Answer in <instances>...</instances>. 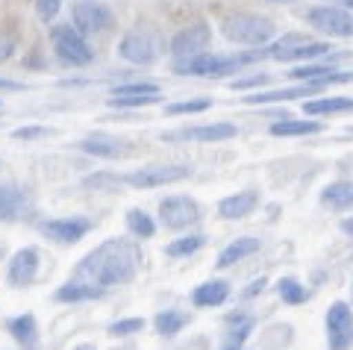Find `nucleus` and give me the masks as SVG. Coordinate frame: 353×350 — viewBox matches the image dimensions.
I'll return each mask as SVG.
<instances>
[{
	"mask_svg": "<svg viewBox=\"0 0 353 350\" xmlns=\"http://www.w3.org/2000/svg\"><path fill=\"white\" fill-rule=\"evenodd\" d=\"M139 268H141V250L136 242H130V238H106L103 245L88 250L77 262L71 280L92 282V286H101L109 291L115 286H124V282L136 280Z\"/></svg>",
	"mask_w": 353,
	"mask_h": 350,
	"instance_id": "1",
	"label": "nucleus"
},
{
	"mask_svg": "<svg viewBox=\"0 0 353 350\" xmlns=\"http://www.w3.org/2000/svg\"><path fill=\"white\" fill-rule=\"evenodd\" d=\"M221 32H224L230 41H236V45L259 48V45H265V41H271V36H274V21L262 18V15L239 12V15H227L224 18Z\"/></svg>",
	"mask_w": 353,
	"mask_h": 350,
	"instance_id": "2",
	"label": "nucleus"
},
{
	"mask_svg": "<svg viewBox=\"0 0 353 350\" xmlns=\"http://www.w3.org/2000/svg\"><path fill=\"white\" fill-rule=\"evenodd\" d=\"M256 59V53L250 56H212V53H194V56H183L174 62V71L183 76H224L239 71L241 65Z\"/></svg>",
	"mask_w": 353,
	"mask_h": 350,
	"instance_id": "3",
	"label": "nucleus"
},
{
	"mask_svg": "<svg viewBox=\"0 0 353 350\" xmlns=\"http://www.w3.org/2000/svg\"><path fill=\"white\" fill-rule=\"evenodd\" d=\"M118 53L132 65H150L165 53V39L157 30H132L121 39Z\"/></svg>",
	"mask_w": 353,
	"mask_h": 350,
	"instance_id": "4",
	"label": "nucleus"
},
{
	"mask_svg": "<svg viewBox=\"0 0 353 350\" xmlns=\"http://www.w3.org/2000/svg\"><path fill=\"white\" fill-rule=\"evenodd\" d=\"M50 39H53V50L57 56L68 65H88L94 59V50L88 48V41L83 39V32L71 27V24H59L50 30Z\"/></svg>",
	"mask_w": 353,
	"mask_h": 350,
	"instance_id": "5",
	"label": "nucleus"
},
{
	"mask_svg": "<svg viewBox=\"0 0 353 350\" xmlns=\"http://www.w3.org/2000/svg\"><path fill=\"white\" fill-rule=\"evenodd\" d=\"M327 53H330V45H324V41H312L306 36H294V32H289V36H283L277 45L268 50V56L280 59V62H303V59L327 56Z\"/></svg>",
	"mask_w": 353,
	"mask_h": 350,
	"instance_id": "6",
	"label": "nucleus"
},
{
	"mask_svg": "<svg viewBox=\"0 0 353 350\" xmlns=\"http://www.w3.org/2000/svg\"><path fill=\"white\" fill-rule=\"evenodd\" d=\"M327 344L330 350L353 347V309L345 300H336L327 309Z\"/></svg>",
	"mask_w": 353,
	"mask_h": 350,
	"instance_id": "7",
	"label": "nucleus"
},
{
	"mask_svg": "<svg viewBox=\"0 0 353 350\" xmlns=\"http://www.w3.org/2000/svg\"><path fill=\"white\" fill-rule=\"evenodd\" d=\"M306 18L324 36H333V39L353 36V15H347L341 6H315V9H309Z\"/></svg>",
	"mask_w": 353,
	"mask_h": 350,
	"instance_id": "8",
	"label": "nucleus"
},
{
	"mask_svg": "<svg viewBox=\"0 0 353 350\" xmlns=\"http://www.w3.org/2000/svg\"><path fill=\"white\" fill-rule=\"evenodd\" d=\"M185 177H192L189 165H148L139 168L124 177V183H130L132 189H157V185H168V183H180Z\"/></svg>",
	"mask_w": 353,
	"mask_h": 350,
	"instance_id": "9",
	"label": "nucleus"
},
{
	"mask_svg": "<svg viewBox=\"0 0 353 350\" xmlns=\"http://www.w3.org/2000/svg\"><path fill=\"white\" fill-rule=\"evenodd\" d=\"M74 27L80 32H103L115 24L112 9L101 0H77L74 3Z\"/></svg>",
	"mask_w": 353,
	"mask_h": 350,
	"instance_id": "10",
	"label": "nucleus"
},
{
	"mask_svg": "<svg viewBox=\"0 0 353 350\" xmlns=\"http://www.w3.org/2000/svg\"><path fill=\"white\" fill-rule=\"evenodd\" d=\"M159 221L165 229H185L201 221V206L192 198H165L159 203Z\"/></svg>",
	"mask_w": 353,
	"mask_h": 350,
	"instance_id": "11",
	"label": "nucleus"
},
{
	"mask_svg": "<svg viewBox=\"0 0 353 350\" xmlns=\"http://www.w3.org/2000/svg\"><path fill=\"white\" fill-rule=\"evenodd\" d=\"M41 236H48L50 242H59V245H77L80 238L88 236L92 229V221L80 215H71V218H50V221H41L39 224Z\"/></svg>",
	"mask_w": 353,
	"mask_h": 350,
	"instance_id": "12",
	"label": "nucleus"
},
{
	"mask_svg": "<svg viewBox=\"0 0 353 350\" xmlns=\"http://www.w3.org/2000/svg\"><path fill=\"white\" fill-rule=\"evenodd\" d=\"M39 268H41V256L36 247H21L12 254V259H9V268H6V280L9 286L15 289H27L36 282L39 277Z\"/></svg>",
	"mask_w": 353,
	"mask_h": 350,
	"instance_id": "13",
	"label": "nucleus"
},
{
	"mask_svg": "<svg viewBox=\"0 0 353 350\" xmlns=\"http://www.w3.org/2000/svg\"><path fill=\"white\" fill-rule=\"evenodd\" d=\"M162 97L159 85L153 83H127V85H115L112 97H109V106L115 109H136V106H150Z\"/></svg>",
	"mask_w": 353,
	"mask_h": 350,
	"instance_id": "14",
	"label": "nucleus"
},
{
	"mask_svg": "<svg viewBox=\"0 0 353 350\" xmlns=\"http://www.w3.org/2000/svg\"><path fill=\"white\" fill-rule=\"evenodd\" d=\"M209 39H212V30H209L203 21H194V24L183 27V30L174 36V41H171V53H174L176 59L194 56V53H201V50L209 45Z\"/></svg>",
	"mask_w": 353,
	"mask_h": 350,
	"instance_id": "15",
	"label": "nucleus"
},
{
	"mask_svg": "<svg viewBox=\"0 0 353 350\" xmlns=\"http://www.w3.org/2000/svg\"><path fill=\"white\" fill-rule=\"evenodd\" d=\"M236 136V124H206V127H185L165 133L162 141H224Z\"/></svg>",
	"mask_w": 353,
	"mask_h": 350,
	"instance_id": "16",
	"label": "nucleus"
},
{
	"mask_svg": "<svg viewBox=\"0 0 353 350\" xmlns=\"http://www.w3.org/2000/svg\"><path fill=\"white\" fill-rule=\"evenodd\" d=\"M32 203L30 194L18 185H0V221H21L30 218Z\"/></svg>",
	"mask_w": 353,
	"mask_h": 350,
	"instance_id": "17",
	"label": "nucleus"
},
{
	"mask_svg": "<svg viewBox=\"0 0 353 350\" xmlns=\"http://www.w3.org/2000/svg\"><path fill=\"white\" fill-rule=\"evenodd\" d=\"M6 333L15 338V344L21 350H41V336H39V324H36V315H15V318L6 321Z\"/></svg>",
	"mask_w": 353,
	"mask_h": 350,
	"instance_id": "18",
	"label": "nucleus"
},
{
	"mask_svg": "<svg viewBox=\"0 0 353 350\" xmlns=\"http://www.w3.org/2000/svg\"><path fill=\"white\" fill-rule=\"evenodd\" d=\"M127 141H121L118 136H109V133H92L77 141V147H80L83 153H88V156H101V159H118L127 153Z\"/></svg>",
	"mask_w": 353,
	"mask_h": 350,
	"instance_id": "19",
	"label": "nucleus"
},
{
	"mask_svg": "<svg viewBox=\"0 0 353 350\" xmlns=\"http://www.w3.org/2000/svg\"><path fill=\"white\" fill-rule=\"evenodd\" d=\"M256 206H259V192L245 189V192H236V194H230V198L221 200L218 203V215L224 218V221H239V218L250 215Z\"/></svg>",
	"mask_w": 353,
	"mask_h": 350,
	"instance_id": "20",
	"label": "nucleus"
},
{
	"mask_svg": "<svg viewBox=\"0 0 353 350\" xmlns=\"http://www.w3.org/2000/svg\"><path fill=\"white\" fill-rule=\"evenodd\" d=\"M292 80L297 83H321V85H330V83H350L353 80V71H333L327 65H303V68H294Z\"/></svg>",
	"mask_w": 353,
	"mask_h": 350,
	"instance_id": "21",
	"label": "nucleus"
},
{
	"mask_svg": "<svg viewBox=\"0 0 353 350\" xmlns=\"http://www.w3.org/2000/svg\"><path fill=\"white\" fill-rule=\"evenodd\" d=\"M103 294H106V289H101V286H92V282H83V280H68L65 286L53 291V300L57 303H83V300H101Z\"/></svg>",
	"mask_w": 353,
	"mask_h": 350,
	"instance_id": "22",
	"label": "nucleus"
},
{
	"mask_svg": "<svg viewBox=\"0 0 353 350\" xmlns=\"http://www.w3.org/2000/svg\"><path fill=\"white\" fill-rule=\"evenodd\" d=\"M227 298H230V282H224V280L201 282V286L192 291V303L197 309H215V306L227 303Z\"/></svg>",
	"mask_w": 353,
	"mask_h": 350,
	"instance_id": "23",
	"label": "nucleus"
},
{
	"mask_svg": "<svg viewBox=\"0 0 353 350\" xmlns=\"http://www.w3.org/2000/svg\"><path fill=\"white\" fill-rule=\"evenodd\" d=\"M324 85L321 83H301L294 89H280V92H256L245 97V103H283V101H292V97H309L315 92H321Z\"/></svg>",
	"mask_w": 353,
	"mask_h": 350,
	"instance_id": "24",
	"label": "nucleus"
},
{
	"mask_svg": "<svg viewBox=\"0 0 353 350\" xmlns=\"http://www.w3.org/2000/svg\"><path fill=\"white\" fill-rule=\"evenodd\" d=\"M256 250H259V238H253V236H241V238H236V242H230L224 250H221L215 265H218V268H230V265H236V262L253 256Z\"/></svg>",
	"mask_w": 353,
	"mask_h": 350,
	"instance_id": "25",
	"label": "nucleus"
},
{
	"mask_svg": "<svg viewBox=\"0 0 353 350\" xmlns=\"http://www.w3.org/2000/svg\"><path fill=\"white\" fill-rule=\"evenodd\" d=\"M321 203L327 206V209H336V212L353 209V180H336V183H330L327 189L321 192Z\"/></svg>",
	"mask_w": 353,
	"mask_h": 350,
	"instance_id": "26",
	"label": "nucleus"
},
{
	"mask_svg": "<svg viewBox=\"0 0 353 350\" xmlns=\"http://www.w3.org/2000/svg\"><path fill=\"white\" fill-rule=\"evenodd\" d=\"M321 121H294V118H283V121L271 124V136H312L321 133Z\"/></svg>",
	"mask_w": 353,
	"mask_h": 350,
	"instance_id": "27",
	"label": "nucleus"
},
{
	"mask_svg": "<svg viewBox=\"0 0 353 350\" xmlns=\"http://www.w3.org/2000/svg\"><path fill=\"white\" fill-rule=\"evenodd\" d=\"M185 324H189V315L180 312V309H162L157 318H153V327H157V333L165 336V338H174Z\"/></svg>",
	"mask_w": 353,
	"mask_h": 350,
	"instance_id": "28",
	"label": "nucleus"
},
{
	"mask_svg": "<svg viewBox=\"0 0 353 350\" xmlns=\"http://www.w3.org/2000/svg\"><path fill=\"white\" fill-rule=\"evenodd\" d=\"M353 112V97H321V101H306V115H336Z\"/></svg>",
	"mask_w": 353,
	"mask_h": 350,
	"instance_id": "29",
	"label": "nucleus"
},
{
	"mask_svg": "<svg viewBox=\"0 0 353 350\" xmlns=\"http://www.w3.org/2000/svg\"><path fill=\"white\" fill-rule=\"evenodd\" d=\"M277 294H280V300L289 303V306H301V303L309 300L306 286H301L294 277H280L277 280Z\"/></svg>",
	"mask_w": 353,
	"mask_h": 350,
	"instance_id": "30",
	"label": "nucleus"
},
{
	"mask_svg": "<svg viewBox=\"0 0 353 350\" xmlns=\"http://www.w3.org/2000/svg\"><path fill=\"white\" fill-rule=\"evenodd\" d=\"M206 245V236L203 233H192V236H183V238H174V242L165 247V254L174 256V259H180V256H192L197 254Z\"/></svg>",
	"mask_w": 353,
	"mask_h": 350,
	"instance_id": "31",
	"label": "nucleus"
},
{
	"mask_svg": "<svg viewBox=\"0 0 353 350\" xmlns=\"http://www.w3.org/2000/svg\"><path fill=\"white\" fill-rule=\"evenodd\" d=\"M127 229H130V236H136V238H153L157 224H153V218L145 209H130L127 212Z\"/></svg>",
	"mask_w": 353,
	"mask_h": 350,
	"instance_id": "32",
	"label": "nucleus"
},
{
	"mask_svg": "<svg viewBox=\"0 0 353 350\" xmlns=\"http://www.w3.org/2000/svg\"><path fill=\"white\" fill-rule=\"evenodd\" d=\"M250 333H253V321H250V318L241 321V324H236V330H230L227 344L221 347V350H241V347H245V342L250 338Z\"/></svg>",
	"mask_w": 353,
	"mask_h": 350,
	"instance_id": "33",
	"label": "nucleus"
},
{
	"mask_svg": "<svg viewBox=\"0 0 353 350\" xmlns=\"http://www.w3.org/2000/svg\"><path fill=\"white\" fill-rule=\"evenodd\" d=\"M212 106L209 97H197V101H183V103H171L165 112L168 115H194V112H206V109Z\"/></svg>",
	"mask_w": 353,
	"mask_h": 350,
	"instance_id": "34",
	"label": "nucleus"
},
{
	"mask_svg": "<svg viewBox=\"0 0 353 350\" xmlns=\"http://www.w3.org/2000/svg\"><path fill=\"white\" fill-rule=\"evenodd\" d=\"M121 183H124V177H115V174H94V177L83 180L85 189H94V192H112Z\"/></svg>",
	"mask_w": 353,
	"mask_h": 350,
	"instance_id": "35",
	"label": "nucleus"
},
{
	"mask_svg": "<svg viewBox=\"0 0 353 350\" xmlns=\"http://www.w3.org/2000/svg\"><path fill=\"white\" fill-rule=\"evenodd\" d=\"M145 330V318H121V321H112L109 324V336H136Z\"/></svg>",
	"mask_w": 353,
	"mask_h": 350,
	"instance_id": "36",
	"label": "nucleus"
},
{
	"mask_svg": "<svg viewBox=\"0 0 353 350\" xmlns=\"http://www.w3.org/2000/svg\"><path fill=\"white\" fill-rule=\"evenodd\" d=\"M36 9H39L41 21H53V18H57V12L62 9V0H36Z\"/></svg>",
	"mask_w": 353,
	"mask_h": 350,
	"instance_id": "37",
	"label": "nucleus"
},
{
	"mask_svg": "<svg viewBox=\"0 0 353 350\" xmlns=\"http://www.w3.org/2000/svg\"><path fill=\"white\" fill-rule=\"evenodd\" d=\"M44 136H50L48 127H21V130H15V133H12V138H24V141L44 138Z\"/></svg>",
	"mask_w": 353,
	"mask_h": 350,
	"instance_id": "38",
	"label": "nucleus"
},
{
	"mask_svg": "<svg viewBox=\"0 0 353 350\" xmlns=\"http://www.w3.org/2000/svg\"><path fill=\"white\" fill-rule=\"evenodd\" d=\"M265 83H268V74H253L248 80H236L233 89H250V85H265Z\"/></svg>",
	"mask_w": 353,
	"mask_h": 350,
	"instance_id": "39",
	"label": "nucleus"
},
{
	"mask_svg": "<svg viewBox=\"0 0 353 350\" xmlns=\"http://www.w3.org/2000/svg\"><path fill=\"white\" fill-rule=\"evenodd\" d=\"M12 50H15V39L12 36H0V62H6L9 56H12Z\"/></svg>",
	"mask_w": 353,
	"mask_h": 350,
	"instance_id": "40",
	"label": "nucleus"
},
{
	"mask_svg": "<svg viewBox=\"0 0 353 350\" xmlns=\"http://www.w3.org/2000/svg\"><path fill=\"white\" fill-rule=\"evenodd\" d=\"M262 289H265V277H259V280H253L250 286L241 291V298H256V294H262Z\"/></svg>",
	"mask_w": 353,
	"mask_h": 350,
	"instance_id": "41",
	"label": "nucleus"
},
{
	"mask_svg": "<svg viewBox=\"0 0 353 350\" xmlns=\"http://www.w3.org/2000/svg\"><path fill=\"white\" fill-rule=\"evenodd\" d=\"M341 233L353 236V218H345V221H341Z\"/></svg>",
	"mask_w": 353,
	"mask_h": 350,
	"instance_id": "42",
	"label": "nucleus"
},
{
	"mask_svg": "<svg viewBox=\"0 0 353 350\" xmlns=\"http://www.w3.org/2000/svg\"><path fill=\"white\" fill-rule=\"evenodd\" d=\"M0 89H12V92H18L21 85H18V83H9V80H0Z\"/></svg>",
	"mask_w": 353,
	"mask_h": 350,
	"instance_id": "43",
	"label": "nucleus"
},
{
	"mask_svg": "<svg viewBox=\"0 0 353 350\" xmlns=\"http://www.w3.org/2000/svg\"><path fill=\"white\" fill-rule=\"evenodd\" d=\"M74 350H97V347H94V344H77Z\"/></svg>",
	"mask_w": 353,
	"mask_h": 350,
	"instance_id": "44",
	"label": "nucleus"
},
{
	"mask_svg": "<svg viewBox=\"0 0 353 350\" xmlns=\"http://www.w3.org/2000/svg\"><path fill=\"white\" fill-rule=\"evenodd\" d=\"M268 3H294V0H268Z\"/></svg>",
	"mask_w": 353,
	"mask_h": 350,
	"instance_id": "45",
	"label": "nucleus"
},
{
	"mask_svg": "<svg viewBox=\"0 0 353 350\" xmlns=\"http://www.w3.org/2000/svg\"><path fill=\"white\" fill-rule=\"evenodd\" d=\"M341 6H347V9H353V0H341Z\"/></svg>",
	"mask_w": 353,
	"mask_h": 350,
	"instance_id": "46",
	"label": "nucleus"
},
{
	"mask_svg": "<svg viewBox=\"0 0 353 350\" xmlns=\"http://www.w3.org/2000/svg\"><path fill=\"white\" fill-rule=\"evenodd\" d=\"M0 112H3V103H0Z\"/></svg>",
	"mask_w": 353,
	"mask_h": 350,
	"instance_id": "47",
	"label": "nucleus"
},
{
	"mask_svg": "<svg viewBox=\"0 0 353 350\" xmlns=\"http://www.w3.org/2000/svg\"><path fill=\"white\" fill-rule=\"evenodd\" d=\"M350 294H353V286H350Z\"/></svg>",
	"mask_w": 353,
	"mask_h": 350,
	"instance_id": "48",
	"label": "nucleus"
}]
</instances>
